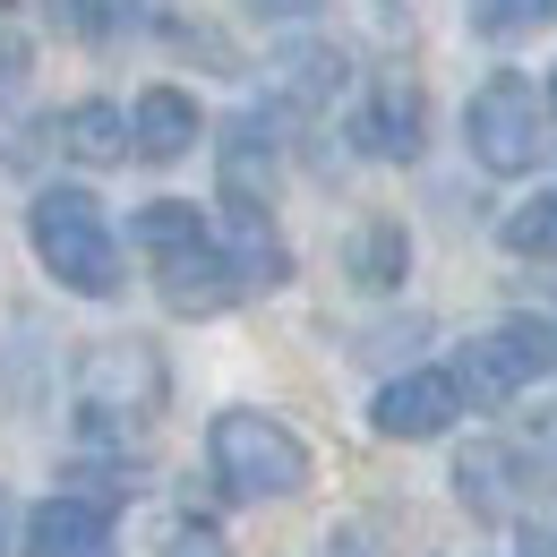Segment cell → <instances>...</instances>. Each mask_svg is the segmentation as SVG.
I'll return each mask as SVG.
<instances>
[{
    "label": "cell",
    "instance_id": "6da1fadb",
    "mask_svg": "<svg viewBox=\"0 0 557 557\" xmlns=\"http://www.w3.org/2000/svg\"><path fill=\"white\" fill-rule=\"evenodd\" d=\"M138 249H146V267H154L163 300H172L181 318H214V309H232V300H240V275H232L223 240L207 232V214L181 207V198L138 207Z\"/></svg>",
    "mask_w": 557,
    "mask_h": 557
},
{
    "label": "cell",
    "instance_id": "7a4b0ae2",
    "mask_svg": "<svg viewBox=\"0 0 557 557\" xmlns=\"http://www.w3.org/2000/svg\"><path fill=\"white\" fill-rule=\"evenodd\" d=\"M26 240L52 267V283H70L86 300H112L121 292V240H112V223H103V207L86 189H44L26 207Z\"/></svg>",
    "mask_w": 557,
    "mask_h": 557
},
{
    "label": "cell",
    "instance_id": "3957f363",
    "mask_svg": "<svg viewBox=\"0 0 557 557\" xmlns=\"http://www.w3.org/2000/svg\"><path fill=\"white\" fill-rule=\"evenodd\" d=\"M207 455H214V472H223V488L249 497V506L309 488V446H300L275 412H214Z\"/></svg>",
    "mask_w": 557,
    "mask_h": 557
},
{
    "label": "cell",
    "instance_id": "277c9868",
    "mask_svg": "<svg viewBox=\"0 0 557 557\" xmlns=\"http://www.w3.org/2000/svg\"><path fill=\"white\" fill-rule=\"evenodd\" d=\"M557 369V318H506L455 351V386L463 404H515L523 386H541Z\"/></svg>",
    "mask_w": 557,
    "mask_h": 557
},
{
    "label": "cell",
    "instance_id": "5b68a950",
    "mask_svg": "<svg viewBox=\"0 0 557 557\" xmlns=\"http://www.w3.org/2000/svg\"><path fill=\"white\" fill-rule=\"evenodd\" d=\"M463 138L481 154L488 172H532L541 163V146H549V112H541V86L532 77H488L481 95H472V112H463Z\"/></svg>",
    "mask_w": 557,
    "mask_h": 557
},
{
    "label": "cell",
    "instance_id": "8992f818",
    "mask_svg": "<svg viewBox=\"0 0 557 557\" xmlns=\"http://www.w3.org/2000/svg\"><path fill=\"white\" fill-rule=\"evenodd\" d=\"M163 404V360L146 344H112L86 360V420L95 429H138Z\"/></svg>",
    "mask_w": 557,
    "mask_h": 557
},
{
    "label": "cell",
    "instance_id": "52a82bcc",
    "mask_svg": "<svg viewBox=\"0 0 557 557\" xmlns=\"http://www.w3.org/2000/svg\"><path fill=\"white\" fill-rule=\"evenodd\" d=\"M455 412H463L455 369H404V377H386V386H377L369 429H377V437H446Z\"/></svg>",
    "mask_w": 557,
    "mask_h": 557
},
{
    "label": "cell",
    "instance_id": "ba28073f",
    "mask_svg": "<svg viewBox=\"0 0 557 557\" xmlns=\"http://www.w3.org/2000/svg\"><path fill=\"white\" fill-rule=\"evenodd\" d=\"M351 138H360V154H377V163H412L420 138H429L420 86L412 77H377V86L360 95V112H351Z\"/></svg>",
    "mask_w": 557,
    "mask_h": 557
},
{
    "label": "cell",
    "instance_id": "9c48e42d",
    "mask_svg": "<svg viewBox=\"0 0 557 557\" xmlns=\"http://www.w3.org/2000/svg\"><path fill=\"white\" fill-rule=\"evenodd\" d=\"M223 258H232L240 292H275V283L292 275V258H283V232H275V214H267V198H223Z\"/></svg>",
    "mask_w": 557,
    "mask_h": 557
},
{
    "label": "cell",
    "instance_id": "30bf717a",
    "mask_svg": "<svg viewBox=\"0 0 557 557\" xmlns=\"http://www.w3.org/2000/svg\"><path fill=\"white\" fill-rule=\"evenodd\" d=\"M198 129H207V112H198L189 86H146L138 112H129V154L138 163H181L198 146Z\"/></svg>",
    "mask_w": 557,
    "mask_h": 557
},
{
    "label": "cell",
    "instance_id": "8fae6325",
    "mask_svg": "<svg viewBox=\"0 0 557 557\" xmlns=\"http://www.w3.org/2000/svg\"><path fill=\"white\" fill-rule=\"evenodd\" d=\"M26 557H112V515L86 497H52L26 515Z\"/></svg>",
    "mask_w": 557,
    "mask_h": 557
},
{
    "label": "cell",
    "instance_id": "7c38bea8",
    "mask_svg": "<svg viewBox=\"0 0 557 557\" xmlns=\"http://www.w3.org/2000/svg\"><path fill=\"white\" fill-rule=\"evenodd\" d=\"M455 488H463V506H472V515L506 523V515L523 506V488H532V463H523L515 446H472V455L455 463Z\"/></svg>",
    "mask_w": 557,
    "mask_h": 557
},
{
    "label": "cell",
    "instance_id": "4fadbf2b",
    "mask_svg": "<svg viewBox=\"0 0 557 557\" xmlns=\"http://www.w3.org/2000/svg\"><path fill=\"white\" fill-rule=\"evenodd\" d=\"M223 198H275V121L240 112L223 129Z\"/></svg>",
    "mask_w": 557,
    "mask_h": 557
},
{
    "label": "cell",
    "instance_id": "5bb4252c",
    "mask_svg": "<svg viewBox=\"0 0 557 557\" xmlns=\"http://www.w3.org/2000/svg\"><path fill=\"white\" fill-rule=\"evenodd\" d=\"M61 154H70V163H121V154H129V112L70 103V112H61Z\"/></svg>",
    "mask_w": 557,
    "mask_h": 557
},
{
    "label": "cell",
    "instance_id": "9a60e30c",
    "mask_svg": "<svg viewBox=\"0 0 557 557\" xmlns=\"http://www.w3.org/2000/svg\"><path fill=\"white\" fill-rule=\"evenodd\" d=\"M344 267L360 292H395L404 283V267H412V240H404V223H360L344 249Z\"/></svg>",
    "mask_w": 557,
    "mask_h": 557
},
{
    "label": "cell",
    "instance_id": "2e32d148",
    "mask_svg": "<svg viewBox=\"0 0 557 557\" xmlns=\"http://www.w3.org/2000/svg\"><path fill=\"white\" fill-rule=\"evenodd\" d=\"M515 258H557V189H541L532 207H515L506 214V232H497Z\"/></svg>",
    "mask_w": 557,
    "mask_h": 557
},
{
    "label": "cell",
    "instance_id": "e0dca14e",
    "mask_svg": "<svg viewBox=\"0 0 557 557\" xmlns=\"http://www.w3.org/2000/svg\"><path fill=\"white\" fill-rule=\"evenodd\" d=\"M557 0H472V35L488 44H506V35H532V26H549Z\"/></svg>",
    "mask_w": 557,
    "mask_h": 557
},
{
    "label": "cell",
    "instance_id": "ac0fdd59",
    "mask_svg": "<svg viewBox=\"0 0 557 557\" xmlns=\"http://www.w3.org/2000/svg\"><path fill=\"white\" fill-rule=\"evenodd\" d=\"M121 17H129V0H52V26L77 35V44H112Z\"/></svg>",
    "mask_w": 557,
    "mask_h": 557
},
{
    "label": "cell",
    "instance_id": "d6986e66",
    "mask_svg": "<svg viewBox=\"0 0 557 557\" xmlns=\"http://www.w3.org/2000/svg\"><path fill=\"white\" fill-rule=\"evenodd\" d=\"M335 77H344V52H309V61H283V95L318 103V95H326Z\"/></svg>",
    "mask_w": 557,
    "mask_h": 557
},
{
    "label": "cell",
    "instance_id": "ffe728a7",
    "mask_svg": "<svg viewBox=\"0 0 557 557\" xmlns=\"http://www.w3.org/2000/svg\"><path fill=\"white\" fill-rule=\"evenodd\" d=\"M163 557H232V549H223L214 523H172V532H163Z\"/></svg>",
    "mask_w": 557,
    "mask_h": 557
},
{
    "label": "cell",
    "instance_id": "44dd1931",
    "mask_svg": "<svg viewBox=\"0 0 557 557\" xmlns=\"http://www.w3.org/2000/svg\"><path fill=\"white\" fill-rule=\"evenodd\" d=\"M249 9H258V17H309L318 0H249Z\"/></svg>",
    "mask_w": 557,
    "mask_h": 557
},
{
    "label": "cell",
    "instance_id": "7402d4cb",
    "mask_svg": "<svg viewBox=\"0 0 557 557\" xmlns=\"http://www.w3.org/2000/svg\"><path fill=\"white\" fill-rule=\"evenodd\" d=\"M515 557H557V541L549 532H515Z\"/></svg>",
    "mask_w": 557,
    "mask_h": 557
},
{
    "label": "cell",
    "instance_id": "603a6c76",
    "mask_svg": "<svg viewBox=\"0 0 557 557\" xmlns=\"http://www.w3.org/2000/svg\"><path fill=\"white\" fill-rule=\"evenodd\" d=\"M9 523H17V497L0 488V549H9Z\"/></svg>",
    "mask_w": 557,
    "mask_h": 557
},
{
    "label": "cell",
    "instance_id": "cb8c5ba5",
    "mask_svg": "<svg viewBox=\"0 0 557 557\" xmlns=\"http://www.w3.org/2000/svg\"><path fill=\"white\" fill-rule=\"evenodd\" d=\"M549 112H557V77H549Z\"/></svg>",
    "mask_w": 557,
    "mask_h": 557
},
{
    "label": "cell",
    "instance_id": "d4e9b609",
    "mask_svg": "<svg viewBox=\"0 0 557 557\" xmlns=\"http://www.w3.org/2000/svg\"><path fill=\"white\" fill-rule=\"evenodd\" d=\"M0 9H9V0H0Z\"/></svg>",
    "mask_w": 557,
    "mask_h": 557
}]
</instances>
